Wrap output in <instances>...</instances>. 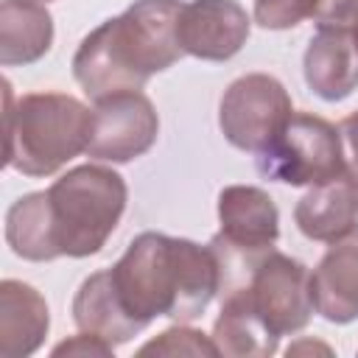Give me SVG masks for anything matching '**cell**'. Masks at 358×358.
I'll use <instances>...</instances> for the list:
<instances>
[{"instance_id":"cell-17","label":"cell","mask_w":358,"mask_h":358,"mask_svg":"<svg viewBox=\"0 0 358 358\" xmlns=\"http://www.w3.org/2000/svg\"><path fill=\"white\" fill-rule=\"evenodd\" d=\"M213 341L218 355L229 358H266L277 352V336L260 322L241 291L221 294V310L213 324Z\"/></svg>"},{"instance_id":"cell-25","label":"cell","mask_w":358,"mask_h":358,"mask_svg":"<svg viewBox=\"0 0 358 358\" xmlns=\"http://www.w3.org/2000/svg\"><path fill=\"white\" fill-rule=\"evenodd\" d=\"M31 3H53V0H31Z\"/></svg>"},{"instance_id":"cell-2","label":"cell","mask_w":358,"mask_h":358,"mask_svg":"<svg viewBox=\"0 0 358 358\" xmlns=\"http://www.w3.org/2000/svg\"><path fill=\"white\" fill-rule=\"evenodd\" d=\"M109 280L120 308L143 330L159 316L187 324L221 294V260L210 243L148 229L115 260Z\"/></svg>"},{"instance_id":"cell-13","label":"cell","mask_w":358,"mask_h":358,"mask_svg":"<svg viewBox=\"0 0 358 358\" xmlns=\"http://www.w3.org/2000/svg\"><path fill=\"white\" fill-rule=\"evenodd\" d=\"M305 84L322 101H344L358 87V48L347 28H316L302 56Z\"/></svg>"},{"instance_id":"cell-11","label":"cell","mask_w":358,"mask_h":358,"mask_svg":"<svg viewBox=\"0 0 358 358\" xmlns=\"http://www.w3.org/2000/svg\"><path fill=\"white\" fill-rule=\"evenodd\" d=\"M296 229L308 241L333 243L358 227V179L352 168L338 176L310 185L294 207Z\"/></svg>"},{"instance_id":"cell-7","label":"cell","mask_w":358,"mask_h":358,"mask_svg":"<svg viewBox=\"0 0 358 358\" xmlns=\"http://www.w3.org/2000/svg\"><path fill=\"white\" fill-rule=\"evenodd\" d=\"M218 235L210 246L221 260V288L235 282L260 255L280 241L274 199L255 185H227L218 193Z\"/></svg>"},{"instance_id":"cell-16","label":"cell","mask_w":358,"mask_h":358,"mask_svg":"<svg viewBox=\"0 0 358 358\" xmlns=\"http://www.w3.org/2000/svg\"><path fill=\"white\" fill-rule=\"evenodd\" d=\"M73 322L78 330L92 333L112 347L126 344L129 338L143 333V327L134 319H129V313L120 308V302L112 291L109 268L90 274L78 285V291L73 296Z\"/></svg>"},{"instance_id":"cell-24","label":"cell","mask_w":358,"mask_h":358,"mask_svg":"<svg viewBox=\"0 0 358 358\" xmlns=\"http://www.w3.org/2000/svg\"><path fill=\"white\" fill-rule=\"evenodd\" d=\"M352 42H355V48H358V22L352 25Z\"/></svg>"},{"instance_id":"cell-20","label":"cell","mask_w":358,"mask_h":358,"mask_svg":"<svg viewBox=\"0 0 358 358\" xmlns=\"http://www.w3.org/2000/svg\"><path fill=\"white\" fill-rule=\"evenodd\" d=\"M316 28H347L358 22V0H322L313 14Z\"/></svg>"},{"instance_id":"cell-15","label":"cell","mask_w":358,"mask_h":358,"mask_svg":"<svg viewBox=\"0 0 358 358\" xmlns=\"http://www.w3.org/2000/svg\"><path fill=\"white\" fill-rule=\"evenodd\" d=\"M53 45V17L45 3H0V64L25 67L39 62Z\"/></svg>"},{"instance_id":"cell-22","label":"cell","mask_w":358,"mask_h":358,"mask_svg":"<svg viewBox=\"0 0 358 358\" xmlns=\"http://www.w3.org/2000/svg\"><path fill=\"white\" fill-rule=\"evenodd\" d=\"M338 129H341V137H344V143H347V148H350V157H352L350 168H352V173H355V179H358V109L350 112V115L338 123Z\"/></svg>"},{"instance_id":"cell-12","label":"cell","mask_w":358,"mask_h":358,"mask_svg":"<svg viewBox=\"0 0 358 358\" xmlns=\"http://www.w3.org/2000/svg\"><path fill=\"white\" fill-rule=\"evenodd\" d=\"M310 296L316 313L333 324L358 319V227L327 246L310 271Z\"/></svg>"},{"instance_id":"cell-3","label":"cell","mask_w":358,"mask_h":358,"mask_svg":"<svg viewBox=\"0 0 358 358\" xmlns=\"http://www.w3.org/2000/svg\"><path fill=\"white\" fill-rule=\"evenodd\" d=\"M182 0H134L123 14L92 28L76 56L73 78L95 103L117 92H134L154 73L173 67L185 50L179 42Z\"/></svg>"},{"instance_id":"cell-10","label":"cell","mask_w":358,"mask_h":358,"mask_svg":"<svg viewBox=\"0 0 358 358\" xmlns=\"http://www.w3.org/2000/svg\"><path fill=\"white\" fill-rule=\"evenodd\" d=\"M252 17L238 0H190L179 17V42L185 56L201 62H227L249 39Z\"/></svg>"},{"instance_id":"cell-8","label":"cell","mask_w":358,"mask_h":358,"mask_svg":"<svg viewBox=\"0 0 358 358\" xmlns=\"http://www.w3.org/2000/svg\"><path fill=\"white\" fill-rule=\"evenodd\" d=\"M291 115L294 103L288 90L268 73H246L235 78L218 103V126L224 140L249 154H260Z\"/></svg>"},{"instance_id":"cell-9","label":"cell","mask_w":358,"mask_h":358,"mask_svg":"<svg viewBox=\"0 0 358 358\" xmlns=\"http://www.w3.org/2000/svg\"><path fill=\"white\" fill-rule=\"evenodd\" d=\"M92 140L87 145V157L98 162H131L151 151L159 134V115L148 95L140 90L117 92L92 106Z\"/></svg>"},{"instance_id":"cell-23","label":"cell","mask_w":358,"mask_h":358,"mask_svg":"<svg viewBox=\"0 0 358 358\" xmlns=\"http://www.w3.org/2000/svg\"><path fill=\"white\" fill-rule=\"evenodd\" d=\"M302 350H319V352H324V355H330V347L327 344H310V341H302V344H291L288 350H285V355H294V352H302Z\"/></svg>"},{"instance_id":"cell-4","label":"cell","mask_w":358,"mask_h":358,"mask_svg":"<svg viewBox=\"0 0 358 358\" xmlns=\"http://www.w3.org/2000/svg\"><path fill=\"white\" fill-rule=\"evenodd\" d=\"M6 87V165L22 176L42 179L62 171L92 140L95 112L67 92L14 95Z\"/></svg>"},{"instance_id":"cell-14","label":"cell","mask_w":358,"mask_h":358,"mask_svg":"<svg viewBox=\"0 0 358 358\" xmlns=\"http://www.w3.org/2000/svg\"><path fill=\"white\" fill-rule=\"evenodd\" d=\"M50 330V310L45 296L22 282H0V358L34 355Z\"/></svg>"},{"instance_id":"cell-5","label":"cell","mask_w":358,"mask_h":358,"mask_svg":"<svg viewBox=\"0 0 358 358\" xmlns=\"http://www.w3.org/2000/svg\"><path fill=\"white\" fill-rule=\"evenodd\" d=\"M257 173L268 182L310 187L347 171L341 129L313 112H294L277 137L255 154Z\"/></svg>"},{"instance_id":"cell-21","label":"cell","mask_w":358,"mask_h":358,"mask_svg":"<svg viewBox=\"0 0 358 358\" xmlns=\"http://www.w3.org/2000/svg\"><path fill=\"white\" fill-rule=\"evenodd\" d=\"M112 352H115L112 344H106L103 338H98L92 333H84V330H78V336L53 347V355H81V358H87V355H112Z\"/></svg>"},{"instance_id":"cell-19","label":"cell","mask_w":358,"mask_h":358,"mask_svg":"<svg viewBox=\"0 0 358 358\" xmlns=\"http://www.w3.org/2000/svg\"><path fill=\"white\" fill-rule=\"evenodd\" d=\"M322 0H252V20L266 31H288L313 20Z\"/></svg>"},{"instance_id":"cell-18","label":"cell","mask_w":358,"mask_h":358,"mask_svg":"<svg viewBox=\"0 0 358 358\" xmlns=\"http://www.w3.org/2000/svg\"><path fill=\"white\" fill-rule=\"evenodd\" d=\"M137 355H218V347L213 336L176 322L173 327L162 330L157 338L145 341L137 350Z\"/></svg>"},{"instance_id":"cell-6","label":"cell","mask_w":358,"mask_h":358,"mask_svg":"<svg viewBox=\"0 0 358 358\" xmlns=\"http://www.w3.org/2000/svg\"><path fill=\"white\" fill-rule=\"evenodd\" d=\"M224 291H241L249 308L277 338L305 330L310 316L316 313L308 266L277 249L260 255L246 268V274L238 277Z\"/></svg>"},{"instance_id":"cell-1","label":"cell","mask_w":358,"mask_h":358,"mask_svg":"<svg viewBox=\"0 0 358 358\" xmlns=\"http://www.w3.org/2000/svg\"><path fill=\"white\" fill-rule=\"evenodd\" d=\"M126 179L101 162H84L53 179L48 190L20 196L6 213V243L31 263L90 257L101 252L123 218Z\"/></svg>"}]
</instances>
